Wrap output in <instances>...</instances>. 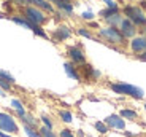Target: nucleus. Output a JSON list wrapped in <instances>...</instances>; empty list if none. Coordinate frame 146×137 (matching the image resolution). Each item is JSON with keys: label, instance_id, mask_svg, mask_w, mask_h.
<instances>
[{"label": "nucleus", "instance_id": "a211bd4d", "mask_svg": "<svg viewBox=\"0 0 146 137\" xmlns=\"http://www.w3.org/2000/svg\"><path fill=\"white\" fill-rule=\"evenodd\" d=\"M26 134H27L29 137H43L41 134H36L35 131H33L32 128H29V126H26Z\"/></svg>", "mask_w": 146, "mask_h": 137}, {"label": "nucleus", "instance_id": "39448f33", "mask_svg": "<svg viewBox=\"0 0 146 137\" xmlns=\"http://www.w3.org/2000/svg\"><path fill=\"white\" fill-rule=\"evenodd\" d=\"M26 18H27V21L35 24V26L36 24H41L44 21L43 13L40 10H36V8H26Z\"/></svg>", "mask_w": 146, "mask_h": 137}, {"label": "nucleus", "instance_id": "393cba45", "mask_svg": "<svg viewBox=\"0 0 146 137\" xmlns=\"http://www.w3.org/2000/svg\"><path fill=\"white\" fill-rule=\"evenodd\" d=\"M60 137H73V134L70 132V131H67V129H64L62 132H60Z\"/></svg>", "mask_w": 146, "mask_h": 137}, {"label": "nucleus", "instance_id": "cd10ccee", "mask_svg": "<svg viewBox=\"0 0 146 137\" xmlns=\"http://www.w3.org/2000/svg\"><path fill=\"white\" fill-rule=\"evenodd\" d=\"M0 137H10L8 134H5V132H0Z\"/></svg>", "mask_w": 146, "mask_h": 137}, {"label": "nucleus", "instance_id": "7c9ffc66", "mask_svg": "<svg viewBox=\"0 0 146 137\" xmlns=\"http://www.w3.org/2000/svg\"><path fill=\"white\" fill-rule=\"evenodd\" d=\"M145 108H146V104H145Z\"/></svg>", "mask_w": 146, "mask_h": 137}, {"label": "nucleus", "instance_id": "9d476101", "mask_svg": "<svg viewBox=\"0 0 146 137\" xmlns=\"http://www.w3.org/2000/svg\"><path fill=\"white\" fill-rule=\"evenodd\" d=\"M67 37H70V29L65 27V26H60L57 30H56V33H54L56 40H64V38H67Z\"/></svg>", "mask_w": 146, "mask_h": 137}, {"label": "nucleus", "instance_id": "5701e85b", "mask_svg": "<svg viewBox=\"0 0 146 137\" xmlns=\"http://www.w3.org/2000/svg\"><path fill=\"white\" fill-rule=\"evenodd\" d=\"M78 33H80V35H83V37L92 38V35H91V33H89V32H86V30H84V29H80V30H78Z\"/></svg>", "mask_w": 146, "mask_h": 137}, {"label": "nucleus", "instance_id": "ddd939ff", "mask_svg": "<svg viewBox=\"0 0 146 137\" xmlns=\"http://www.w3.org/2000/svg\"><path fill=\"white\" fill-rule=\"evenodd\" d=\"M11 105L15 107V110L18 112V113H19L21 116H24V115H26V110H24V107H22V104L19 102L18 99H13V100H11Z\"/></svg>", "mask_w": 146, "mask_h": 137}, {"label": "nucleus", "instance_id": "0eeeda50", "mask_svg": "<svg viewBox=\"0 0 146 137\" xmlns=\"http://www.w3.org/2000/svg\"><path fill=\"white\" fill-rule=\"evenodd\" d=\"M119 26H121V33H122L124 37H132V35L135 33V27H133V24H132L129 19H122Z\"/></svg>", "mask_w": 146, "mask_h": 137}, {"label": "nucleus", "instance_id": "aec40b11", "mask_svg": "<svg viewBox=\"0 0 146 137\" xmlns=\"http://www.w3.org/2000/svg\"><path fill=\"white\" fill-rule=\"evenodd\" d=\"M95 128L99 129V132H106V131H108L106 124H103V123H100V121H97V123H95Z\"/></svg>", "mask_w": 146, "mask_h": 137}, {"label": "nucleus", "instance_id": "423d86ee", "mask_svg": "<svg viewBox=\"0 0 146 137\" xmlns=\"http://www.w3.org/2000/svg\"><path fill=\"white\" fill-rule=\"evenodd\" d=\"M105 123L108 124V126L114 128V129H124V128H125L124 120L121 118V116H117V115H111V116H108V118L105 120Z\"/></svg>", "mask_w": 146, "mask_h": 137}, {"label": "nucleus", "instance_id": "1a4fd4ad", "mask_svg": "<svg viewBox=\"0 0 146 137\" xmlns=\"http://www.w3.org/2000/svg\"><path fill=\"white\" fill-rule=\"evenodd\" d=\"M68 54H70V57H72L75 62H78V64H83L84 62V54H83V51L81 49H78V48H68Z\"/></svg>", "mask_w": 146, "mask_h": 137}, {"label": "nucleus", "instance_id": "f8f14e48", "mask_svg": "<svg viewBox=\"0 0 146 137\" xmlns=\"http://www.w3.org/2000/svg\"><path fill=\"white\" fill-rule=\"evenodd\" d=\"M29 2H32V3H35L36 7L43 8V10H46V11H52V7L48 3L46 0H29Z\"/></svg>", "mask_w": 146, "mask_h": 137}, {"label": "nucleus", "instance_id": "dca6fc26", "mask_svg": "<svg viewBox=\"0 0 146 137\" xmlns=\"http://www.w3.org/2000/svg\"><path fill=\"white\" fill-rule=\"evenodd\" d=\"M59 115H60V118H62L65 123H70V121H72V113H70V112H67V110H62L60 113H59Z\"/></svg>", "mask_w": 146, "mask_h": 137}, {"label": "nucleus", "instance_id": "a878e982", "mask_svg": "<svg viewBox=\"0 0 146 137\" xmlns=\"http://www.w3.org/2000/svg\"><path fill=\"white\" fill-rule=\"evenodd\" d=\"M83 18L84 19H92V18H94V15H92L91 11H86V13H83Z\"/></svg>", "mask_w": 146, "mask_h": 137}, {"label": "nucleus", "instance_id": "20e7f679", "mask_svg": "<svg viewBox=\"0 0 146 137\" xmlns=\"http://www.w3.org/2000/svg\"><path fill=\"white\" fill-rule=\"evenodd\" d=\"M100 35L105 37L111 43H122L124 41V35L114 27H106V29H100Z\"/></svg>", "mask_w": 146, "mask_h": 137}, {"label": "nucleus", "instance_id": "2eb2a0df", "mask_svg": "<svg viewBox=\"0 0 146 137\" xmlns=\"http://www.w3.org/2000/svg\"><path fill=\"white\" fill-rule=\"evenodd\" d=\"M121 116H124V118H130V120H135V118H137V113H135L133 110H127V108H125V110L121 112Z\"/></svg>", "mask_w": 146, "mask_h": 137}, {"label": "nucleus", "instance_id": "c756f323", "mask_svg": "<svg viewBox=\"0 0 146 137\" xmlns=\"http://www.w3.org/2000/svg\"><path fill=\"white\" fill-rule=\"evenodd\" d=\"M52 2H56V3H57V2H59V0H52Z\"/></svg>", "mask_w": 146, "mask_h": 137}, {"label": "nucleus", "instance_id": "bb28decb", "mask_svg": "<svg viewBox=\"0 0 146 137\" xmlns=\"http://www.w3.org/2000/svg\"><path fill=\"white\" fill-rule=\"evenodd\" d=\"M138 59H140V61H146V51L143 53V54H140V56H138Z\"/></svg>", "mask_w": 146, "mask_h": 137}, {"label": "nucleus", "instance_id": "412c9836", "mask_svg": "<svg viewBox=\"0 0 146 137\" xmlns=\"http://www.w3.org/2000/svg\"><path fill=\"white\" fill-rule=\"evenodd\" d=\"M105 3H106V7H108V8H113V10H116V8H117V5L114 3L113 0H106Z\"/></svg>", "mask_w": 146, "mask_h": 137}, {"label": "nucleus", "instance_id": "c85d7f7f", "mask_svg": "<svg viewBox=\"0 0 146 137\" xmlns=\"http://www.w3.org/2000/svg\"><path fill=\"white\" fill-rule=\"evenodd\" d=\"M0 94H2V96H3V93H2V89H0Z\"/></svg>", "mask_w": 146, "mask_h": 137}, {"label": "nucleus", "instance_id": "6ab92c4d", "mask_svg": "<svg viewBox=\"0 0 146 137\" xmlns=\"http://www.w3.org/2000/svg\"><path fill=\"white\" fill-rule=\"evenodd\" d=\"M41 136H43V137H56L54 134L51 132V129H48L46 126H44V128H41Z\"/></svg>", "mask_w": 146, "mask_h": 137}, {"label": "nucleus", "instance_id": "f03ea898", "mask_svg": "<svg viewBox=\"0 0 146 137\" xmlns=\"http://www.w3.org/2000/svg\"><path fill=\"white\" fill-rule=\"evenodd\" d=\"M124 13L127 15V19L130 22H135V24H140V26L146 24V16H145V13H143L140 8H137V7H125Z\"/></svg>", "mask_w": 146, "mask_h": 137}, {"label": "nucleus", "instance_id": "f257e3e1", "mask_svg": "<svg viewBox=\"0 0 146 137\" xmlns=\"http://www.w3.org/2000/svg\"><path fill=\"white\" fill-rule=\"evenodd\" d=\"M111 89L117 94H125V96H132L135 99H141L143 97V89L133 85H127V83H113Z\"/></svg>", "mask_w": 146, "mask_h": 137}, {"label": "nucleus", "instance_id": "4be33fe9", "mask_svg": "<svg viewBox=\"0 0 146 137\" xmlns=\"http://www.w3.org/2000/svg\"><path fill=\"white\" fill-rule=\"evenodd\" d=\"M0 89H10V83H7V82H3V80H0Z\"/></svg>", "mask_w": 146, "mask_h": 137}, {"label": "nucleus", "instance_id": "4468645a", "mask_svg": "<svg viewBox=\"0 0 146 137\" xmlns=\"http://www.w3.org/2000/svg\"><path fill=\"white\" fill-rule=\"evenodd\" d=\"M0 80H3V82H7V83H13V82H15V78L11 77L8 72H5V70H0Z\"/></svg>", "mask_w": 146, "mask_h": 137}, {"label": "nucleus", "instance_id": "9b49d317", "mask_svg": "<svg viewBox=\"0 0 146 137\" xmlns=\"http://www.w3.org/2000/svg\"><path fill=\"white\" fill-rule=\"evenodd\" d=\"M64 69H65V72H67V75H68V77H72L73 80H80V75H78V72L73 69L72 64H68V62L64 64Z\"/></svg>", "mask_w": 146, "mask_h": 137}, {"label": "nucleus", "instance_id": "f3484780", "mask_svg": "<svg viewBox=\"0 0 146 137\" xmlns=\"http://www.w3.org/2000/svg\"><path fill=\"white\" fill-rule=\"evenodd\" d=\"M22 120H24V123H27V126H29V128H32V126H35V124H36V121H35V120H32V116L24 115V116H22Z\"/></svg>", "mask_w": 146, "mask_h": 137}, {"label": "nucleus", "instance_id": "b1692460", "mask_svg": "<svg viewBox=\"0 0 146 137\" xmlns=\"http://www.w3.org/2000/svg\"><path fill=\"white\" fill-rule=\"evenodd\" d=\"M43 123L46 124V128H48V129H52V123L49 121V120H48L46 116H43Z\"/></svg>", "mask_w": 146, "mask_h": 137}, {"label": "nucleus", "instance_id": "7ed1b4c3", "mask_svg": "<svg viewBox=\"0 0 146 137\" xmlns=\"http://www.w3.org/2000/svg\"><path fill=\"white\" fill-rule=\"evenodd\" d=\"M0 129L7 131L10 134L18 132V124L13 120V116H10L8 113H0Z\"/></svg>", "mask_w": 146, "mask_h": 137}, {"label": "nucleus", "instance_id": "6e6552de", "mask_svg": "<svg viewBox=\"0 0 146 137\" xmlns=\"http://www.w3.org/2000/svg\"><path fill=\"white\" fill-rule=\"evenodd\" d=\"M132 46V51L135 53H145L146 51V38L145 37H138V38H133L130 43Z\"/></svg>", "mask_w": 146, "mask_h": 137}]
</instances>
